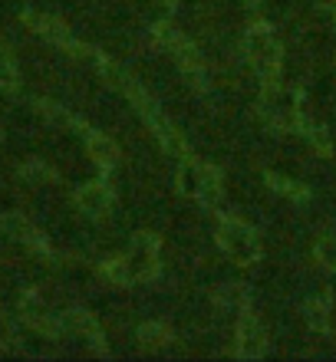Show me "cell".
Wrapping results in <instances>:
<instances>
[{"label":"cell","instance_id":"10","mask_svg":"<svg viewBox=\"0 0 336 362\" xmlns=\"http://www.w3.org/2000/svg\"><path fill=\"white\" fill-rule=\"evenodd\" d=\"M320 4H323V7H336V0H320Z\"/></svg>","mask_w":336,"mask_h":362},{"label":"cell","instance_id":"1","mask_svg":"<svg viewBox=\"0 0 336 362\" xmlns=\"http://www.w3.org/2000/svg\"><path fill=\"white\" fill-rule=\"evenodd\" d=\"M221 244L234 254V260H241V264H250V260L257 257L254 238H250L248 228H241V224H224L221 228Z\"/></svg>","mask_w":336,"mask_h":362},{"label":"cell","instance_id":"7","mask_svg":"<svg viewBox=\"0 0 336 362\" xmlns=\"http://www.w3.org/2000/svg\"><path fill=\"white\" fill-rule=\"evenodd\" d=\"M317 257L327 264V267H336V240L333 238H323L317 244Z\"/></svg>","mask_w":336,"mask_h":362},{"label":"cell","instance_id":"4","mask_svg":"<svg viewBox=\"0 0 336 362\" xmlns=\"http://www.w3.org/2000/svg\"><path fill=\"white\" fill-rule=\"evenodd\" d=\"M264 349V333H260V326L244 316V323H241V353L244 356H257Z\"/></svg>","mask_w":336,"mask_h":362},{"label":"cell","instance_id":"2","mask_svg":"<svg viewBox=\"0 0 336 362\" xmlns=\"http://www.w3.org/2000/svg\"><path fill=\"white\" fill-rule=\"evenodd\" d=\"M248 49H250V57L257 59V66L264 69V73H274V63H277V47H274V40H270L264 30H250Z\"/></svg>","mask_w":336,"mask_h":362},{"label":"cell","instance_id":"3","mask_svg":"<svg viewBox=\"0 0 336 362\" xmlns=\"http://www.w3.org/2000/svg\"><path fill=\"white\" fill-rule=\"evenodd\" d=\"M155 270V244L152 240H139L135 244V257L129 260V274L135 276H145Z\"/></svg>","mask_w":336,"mask_h":362},{"label":"cell","instance_id":"6","mask_svg":"<svg viewBox=\"0 0 336 362\" xmlns=\"http://www.w3.org/2000/svg\"><path fill=\"white\" fill-rule=\"evenodd\" d=\"M89 148H93V155H96L99 162H112L115 158V148L109 139H103V135H93V142H89Z\"/></svg>","mask_w":336,"mask_h":362},{"label":"cell","instance_id":"8","mask_svg":"<svg viewBox=\"0 0 336 362\" xmlns=\"http://www.w3.org/2000/svg\"><path fill=\"white\" fill-rule=\"evenodd\" d=\"M182 188L185 191H198V188H202V172H198L195 165H185V168H182Z\"/></svg>","mask_w":336,"mask_h":362},{"label":"cell","instance_id":"5","mask_svg":"<svg viewBox=\"0 0 336 362\" xmlns=\"http://www.w3.org/2000/svg\"><path fill=\"white\" fill-rule=\"evenodd\" d=\"M79 204L86 211H93V214H99V211L106 208V191L99 188V185H89V188L79 194Z\"/></svg>","mask_w":336,"mask_h":362},{"label":"cell","instance_id":"9","mask_svg":"<svg viewBox=\"0 0 336 362\" xmlns=\"http://www.w3.org/2000/svg\"><path fill=\"white\" fill-rule=\"evenodd\" d=\"M142 336H145V343H158L162 339V326H145Z\"/></svg>","mask_w":336,"mask_h":362}]
</instances>
